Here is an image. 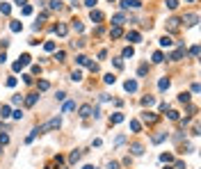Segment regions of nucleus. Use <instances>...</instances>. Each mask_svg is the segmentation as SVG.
Instances as JSON below:
<instances>
[{
	"label": "nucleus",
	"mask_w": 201,
	"mask_h": 169,
	"mask_svg": "<svg viewBox=\"0 0 201 169\" xmlns=\"http://www.w3.org/2000/svg\"><path fill=\"white\" fill-rule=\"evenodd\" d=\"M82 169H96V167H92V165H85V167H82Z\"/></svg>",
	"instance_id": "3c124183"
},
{
	"label": "nucleus",
	"mask_w": 201,
	"mask_h": 169,
	"mask_svg": "<svg viewBox=\"0 0 201 169\" xmlns=\"http://www.w3.org/2000/svg\"><path fill=\"white\" fill-rule=\"evenodd\" d=\"M153 103H156L153 96H144V98H142V105H153Z\"/></svg>",
	"instance_id": "b1692460"
},
{
	"label": "nucleus",
	"mask_w": 201,
	"mask_h": 169,
	"mask_svg": "<svg viewBox=\"0 0 201 169\" xmlns=\"http://www.w3.org/2000/svg\"><path fill=\"white\" fill-rule=\"evenodd\" d=\"M12 103H14V105H18V103H23V96H21V94H16V96L12 98Z\"/></svg>",
	"instance_id": "c9c22d12"
},
{
	"label": "nucleus",
	"mask_w": 201,
	"mask_h": 169,
	"mask_svg": "<svg viewBox=\"0 0 201 169\" xmlns=\"http://www.w3.org/2000/svg\"><path fill=\"white\" fill-rule=\"evenodd\" d=\"M124 87H126V92H137V82H135V80H126Z\"/></svg>",
	"instance_id": "9b49d317"
},
{
	"label": "nucleus",
	"mask_w": 201,
	"mask_h": 169,
	"mask_svg": "<svg viewBox=\"0 0 201 169\" xmlns=\"http://www.w3.org/2000/svg\"><path fill=\"white\" fill-rule=\"evenodd\" d=\"M7 87H16V78H7Z\"/></svg>",
	"instance_id": "37998d69"
},
{
	"label": "nucleus",
	"mask_w": 201,
	"mask_h": 169,
	"mask_svg": "<svg viewBox=\"0 0 201 169\" xmlns=\"http://www.w3.org/2000/svg\"><path fill=\"white\" fill-rule=\"evenodd\" d=\"M55 32L60 34V37H64V34H67L69 30H67V25H62V23H60V25H57V28H55Z\"/></svg>",
	"instance_id": "6ab92c4d"
},
{
	"label": "nucleus",
	"mask_w": 201,
	"mask_h": 169,
	"mask_svg": "<svg viewBox=\"0 0 201 169\" xmlns=\"http://www.w3.org/2000/svg\"><path fill=\"white\" fill-rule=\"evenodd\" d=\"M169 119H171V121H176V119H178V112H174V110H171V112H169Z\"/></svg>",
	"instance_id": "de8ad7c7"
},
{
	"label": "nucleus",
	"mask_w": 201,
	"mask_h": 169,
	"mask_svg": "<svg viewBox=\"0 0 201 169\" xmlns=\"http://www.w3.org/2000/svg\"><path fill=\"white\" fill-rule=\"evenodd\" d=\"M146 71H149V69H146V64H142V67H139V71H137V73H139V75H146Z\"/></svg>",
	"instance_id": "a18cd8bd"
},
{
	"label": "nucleus",
	"mask_w": 201,
	"mask_h": 169,
	"mask_svg": "<svg viewBox=\"0 0 201 169\" xmlns=\"http://www.w3.org/2000/svg\"><path fill=\"white\" fill-rule=\"evenodd\" d=\"M92 112H94V107H92V105H82V107H80V117H82V119L92 117Z\"/></svg>",
	"instance_id": "39448f33"
},
{
	"label": "nucleus",
	"mask_w": 201,
	"mask_h": 169,
	"mask_svg": "<svg viewBox=\"0 0 201 169\" xmlns=\"http://www.w3.org/2000/svg\"><path fill=\"white\" fill-rule=\"evenodd\" d=\"M37 103V94H30L28 98H25V105H34Z\"/></svg>",
	"instance_id": "bb28decb"
},
{
	"label": "nucleus",
	"mask_w": 201,
	"mask_h": 169,
	"mask_svg": "<svg viewBox=\"0 0 201 169\" xmlns=\"http://www.w3.org/2000/svg\"><path fill=\"white\" fill-rule=\"evenodd\" d=\"M110 2H114V0H110Z\"/></svg>",
	"instance_id": "6e6d98bb"
},
{
	"label": "nucleus",
	"mask_w": 201,
	"mask_h": 169,
	"mask_svg": "<svg viewBox=\"0 0 201 169\" xmlns=\"http://www.w3.org/2000/svg\"><path fill=\"white\" fill-rule=\"evenodd\" d=\"M50 9H62V0H50Z\"/></svg>",
	"instance_id": "4be33fe9"
},
{
	"label": "nucleus",
	"mask_w": 201,
	"mask_h": 169,
	"mask_svg": "<svg viewBox=\"0 0 201 169\" xmlns=\"http://www.w3.org/2000/svg\"><path fill=\"white\" fill-rule=\"evenodd\" d=\"M160 46H162V48H169V46H174V41H171V37H167V34H165V37L160 39Z\"/></svg>",
	"instance_id": "9d476101"
},
{
	"label": "nucleus",
	"mask_w": 201,
	"mask_h": 169,
	"mask_svg": "<svg viewBox=\"0 0 201 169\" xmlns=\"http://www.w3.org/2000/svg\"><path fill=\"white\" fill-rule=\"evenodd\" d=\"M126 37H128V41H133V43H135V41H139V39H142V37H139V32H135V30H133V32H128V34H126Z\"/></svg>",
	"instance_id": "2eb2a0df"
},
{
	"label": "nucleus",
	"mask_w": 201,
	"mask_h": 169,
	"mask_svg": "<svg viewBox=\"0 0 201 169\" xmlns=\"http://www.w3.org/2000/svg\"><path fill=\"white\" fill-rule=\"evenodd\" d=\"M43 48L50 53V50H55V43H53V41H46V46H43Z\"/></svg>",
	"instance_id": "4c0bfd02"
},
{
	"label": "nucleus",
	"mask_w": 201,
	"mask_h": 169,
	"mask_svg": "<svg viewBox=\"0 0 201 169\" xmlns=\"http://www.w3.org/2000/svg\"><path fill=\"white\" fill-rule=\"evenodd\" d=\"M0 117H2V119L12 117V112H9V107H7V105H2V107H0Z\"/></svg>",
	"instance_id": "a211bd4d"
},
{
	"label": "nucleus",
	"mask_w": 201,
	"mask_h": 169,
	"mask_svg": "<svg viewBox=\"0 0 201 169\" xmlns=\"http://www.w3.org/2000/svg\"><path fill=\"white\" fill-rule=\"evenodd\" d=\"M80 155H82L80 151H73V153L69 155V162H71V165H73V162H78V160H80Z\"/></svg>",
	"instance_id": "4468645a"
},
{
	"label": "nucleus",
	"mask_w": 201,
	"mask_h": 169,
	"mask_svg": "<svg viewBox=\"0 0 201 169\" xmlns=\"http://www.w3.org/2000/svg\"><path fill=\"white\" fill-rule=\"evenodd\" d=\"M124 21H126V18H124V14H114V16H112V23H114V25H121Z\"/></svg>",
	"instance_id": "ddd939ff"
},
{
	"label": "nucleus",
	"mask_w": 201,
	"mask_h": 169,
	"mask_svg": "<svg viewBox=\"0 0 201 169\" xmlns=\"http://www.w3.org/2000/svg\"><path fill=\"white\" fill-rule=\"evenodd\" d=\"M0 12H2V14H9V12H12V7H9L7 2H2V5H0Z\"/></svg>",
	"instance_id": "cd10ccee"
},
{
	"label": "nucleus",
	"mask_w": 201,
	"mask_h": 169,
	"mask_svg": "<svg viewBox=\"0 0 201 169\" xmlns=\"http://www.w3.org/2000/svg\"><path fill=\"white\" fill-rule=\"evenodd\" d=\"M139 0H121V7L124 9H139Z\"/></svg>",
	"instance_id": "7ed1b4c3"
},
{
	"label": "nucleus",
	"mask_w": 201,
	"mask_h": 169,
	"mask_svg": "<svg viewBox=\"0 0 201 169\" xmlns=\"http://www.w3.org/2000/svg\"><path fill=\"white\" fill-rule=\"evenodd\" d=\"M167 7L169 9H176L178 7V0H167Z\"/></svg>",
	"instance_id": "f704fd0d"
},
{
	"label": "nucleus",
	"mask_w": 201,
	"mask_h": 169,
	"mask_svg": "<svg viewBox=\"0 0 201 169\" xmlns=\"http://www.w3.org/2000/svg\"><path fill=\"white\" fill-rule=\"evenodd\" d=\"M167 25H169V30H176V28H178V18H169Z\"/></svg>",
	"instance_id": "5701e85b"
},
{
	"label": "nucleus",
	"mask_w": 201,
	"mask_h": 169,
	"mask_svg": "<svg viewBox=\"0 0 201 169\" xmlns=\"http://www.w3.org/2000/svg\"><path fill=\"white\" fill-rule=\"evenodd\" d=\"M130 130H133V133H139V121H130Z\"/></svg>",
	"instance_id": "2f4dec72"
},
{
	"label": "nucleus",
	"mask_w": 201,
	"mask_h": 169,
	"mask_svg": "<svg viewBox=\"0 0 201 169\" xmlns=\"http://www.w3.org/2000/svg\"><path fill=\"white\" fill-rule=\"evenodd\" d=\"M165 169H171V167H165Z\"/></svg>",
	"instance_id": "5fc2aeb1"
},
{
	"label": "nucleus",
	"mask_w": 201,
	"mask_h": 169,
	"mask_svg": "<svg viewBox=\"0 0 201 169\" xmlns=\"http://www.w3.org/2000/svg\"><path fill=\"white\" fill-rule=\"evenodd\" d=\"M162 60H165V55H162L160 50H158V53H153V62H156V64H160Z\"/></svg>",
	"instance_id": "412c9836"
},
{
	"label": "nucleus",
	"mask_w": 201,
	"mask_h": 169,
	"mask_svg": "<svg viewBox=\"0 0 201 169\" xmlns=\"http://www.w3.org/2000/svg\"><path fill=\"white\" fill-rule=\"evenodd\" d=\"M23 82H25V85H32V75L25 73V75H23Z\"/></svg>",
	"instance_id": "79ce46f5"
},
{
	"label": "nucleus",
	"mask_w": 201,
	"mask_h": 169,
	"mask_svg": "<svg viewBox=\"0 0 201 169\" xmlns=\"http://www.w3.org/2000/svg\"><path fill=\"white\" fill-rule=\"evenodd\" d=\"M183 55H185V46L181 43V46H178V48H176V50H174V53L169 55V60H174V62H178V60H183Z\"/></svg>",
	"instance_id": "f03ea898"
},
{
	"label": "nucleus",
	"mask_w": 201,
	"mask_h": 169,
	"mask_svg": "<svg viewBox=\"0 0 201 169\" xmlns=\"http://www.w3.org/2000/svg\"><path fill=\"white\" fill-rule=\"evenodd\" d=\"M23 30V23H18V21H12V32H21Z\"/></svg>",
	"instance_id": "dca6fc26"
},
{
	"label": "nucleus",
	"mask_w": 201,
	"mask_h": 169,
	"mask_svg": "<svg viewBox=\"0 0 201 169\" xmlns=\"http://www.w3.org/2000/svg\"><path fill=\"white\" fill-rule=\"evenodd\" d=\"M112 37H121V28H119V25H114V28H112Z\"/></svg>",
	"instance_id": "7c9ffc66"
},
{
	"label": "nucleus",
	"mask_w": 201,
	"mask_h": 169,
	"mask_svg": "<svg viewBox=\"0 0 201 169\" xmlns=\"http://www.w3.org/2000/svg\"><path fill=\"white\" fill-rule=\"evenodd\" d=\"M178 101H181V103H187V101H190V96H187V94H181V96H178Z\"/></svg>",
	"instance_id": "49530a36"
},
{
	"label": "nucleus",
	"mask_w": 201,
	"mask_h": 169,
	"mask_svg": "<svg viewBox=\"0 0 201 169\" xmlns=\"http://www.w3.org/2000/svg\"><path fill=\"white\" fill-rule=\"evenodd\" d=\"M48 89V80H39V92H46Z\"/></svg>",
	"instance_id": "c85d7f7f"
},
{
	"label": "nucleus",
	"mask_w": 201,
	"mask_h": 169,
	"mask_svg": "<svg viewBox=\"0 0 201 169\" xmlns=\"http://www.w3.org/2000/svg\"><path fill=\"white\" fill-rule=\"evenodd\" d=\"M16 2H18V5H25V0H16Z\"/></svg>",
	"instance_id": "603ef678"
},
{
	"label": "nucleus",
	"mask_w": 201,
	"mask_h": 169,
	"mask_svg": "<svg viewBox=\"0 0 201 169\" xmlns=\"http://www.w3.org/2000/svg\"><path fill=\"white\" fill-rule=\"evenodd\" d=\"M169 87H171V80H169V78H160L158 89H160V92H165V89H169Z\"/></svg>",
	"instance_id": "423d86ee"
},
{
	"label": "nucleus",
	"mask_w": 201,
	"mask_h": 169,
	"mask_svg": "<svg viewBox=\"0 0 201 169\" xmlns=\"http://www.w3.org/2000/svg\"><path fill=\"white\" fill-rule=\"evenodd\" d=\"M133 46H128V48H124V57H133Z\"/></svg>",
	"instance_id": "c756f323"
},
{
	"label": "nucleus",
	"mask_w": 201,
	"mask_h": 169,
	"mask_svg": "<svg viewBox=\"0 0 201 169\" xmlns=\"http://www.w3.org/2000/svg\"><path fill=\"white\" fill-rule=\"evenodd\" d=\"M130 151H133V155H142V153H144L142 144H133V146H130Z\"/></svg>",
	"instance_id": "f8f14e48"
},
{
	"label": "nucleus",
	"mask_w": 201,
	"mask_h": 169,
	"mask_svg": "<svg viewBox=\"0 0 201 169\" xmlns=\"http://www.w3.org/2000/svg\"><path fill=\"white\" fill-rule=\"evenodd\" d=\"M121 121H124V114H121V112H114V114L110 117V124H121Z\"/></svg>",
	"instance_id": "1a4fd4ad"
},
{
	"label": "nucleus",
	"mask_w": 201,
	"mask_h": 169,
	"mask_svg": "<svg viewBox=\"0 0 201 169\" xmlns=\"http://www.w3.org/2000/svg\"><path fill=\"white\" fill-rule=\"evenodd\" d=\"M5 62H7V55H5V53H0V64H5Z\"/></svg>",
	"instance_id": "8fccbe9b"
},
{
	"label": "nucleus",
	"mask_w": 201,
	"mask_h": 169,
	"mask_svg": "<svg viewBox=\"0 0 201 169\" xmlns=\"http://www.w3.org/2000/svg\"><path fill=\"white\" fill-rule=\"evenodd\" d=\"M187 2H194V0H187Z\"/></svg>",
	"instance_id": "864d4df0"
},
{
	"label": "nucleus",
	"mask_w": 201,
	"mask_h": 169,
	"mask_svg": "<svg viewBox=\"0 0 201 169\" xmlns=\"http://www.w3.org/2000/svg\"><path fill=\"white\" fill-rule=\"evenodd\" d=\"M165 137H167V133H158V135H153V144H160Z\"/></svg>",
	"instance_id": "aec40b11"
},
{
	"label": "nucleus",
	"mask_w": 201,
	"mask_h": 169,
	"mask_svg": "<svg viewBox=\"0 0 201 169\" xmlns=\"http://www.w3.org/2000/svg\"><path fill=\"white\" fill-rule=\"evenodd\" d=\"M103 80H105V85H114V80H117V78H114L112 73H107V75H105Z\"/></svg>",
	"instance_id": "a878e982"
},
{
	"label": "nucleus",
	"mask_w": 201,
	"mask_h": 169,
	"mask_svg": "<svg viewBox=\"0 0 201 169\" xmlns=\"http://www.w3.org/2000/svg\"><path fill=\"white\" fill-rule=\"evenodd\" d=\"M85 5H87V7H92V9H94V5H96V0H85Z\"/></svg>",
	"instance_id": "09e8293b"
},
{
	"label": "nucleus",
	"mask_w": 201,
	"mask_h": 169,
	"mask_svg": "<svg viewBox=\"0 0 201 169\" xmlns=\"http://www.w3.org/2000/svg\"><path fill=\"white\" fill-rule=\"evenodd\" d=\"M190 55H192V57H199V46H192V48H190Z\"/></svg>",
	"instance_id": "72a5a7b5"
},
{
	"label": "nucleus",
	"mask_w": 201,
	"mask_h": 169,
	"mask_svg": "<svg viewBox=\"0 0 201 169\" xmlns=\"http://www.w3.org/2000/svg\"><path fill=\"white\" fill-rule=\"evenodd\" d=\"M183 21H185L190 28H194V25L199 23V16H197V14H185V18H183Z\"/></svg>",
	"instance_id": "20e7f679"
},
{
	"label": "nucleus",
	"mask_w": 201,
	"mask_h": 169,
	"mask_svg": "<svg viewBox=\"0 0 201 169\" xmlns=\"http://www.w3.org/2000/svg\"><path fill=\"white\" fill-rule=\"evenodd\" d=\"M73 107H75V103H71V101H69V103H64V112H69V110H73Z\"/></svg>",
	"instance_id": "a19ab883"
},
{
	"label": "nucleus",
	"mask_w": 201,
	"mask_h": 169,
	"mask_svg": "<svg viewBox=\"0 0 201 169\" xmlns=\"http://www.w3.org/2000/svg\"><path fill=\"white\" fill-rule=\"evenodd\" d=\"M28 64H30V55H28V53H23V55L18 57V62L14 64V71H21V69L28 67Z\"/></svg>",
	"instance_id": "f257e3e1"
},
{
	"label": "nucleus",
	"mask_w": 201,
	"mask_h": 169,
	"mask_svg": "<svg viewBox=\"0 0 201 169\" xmlns=\"http://www.w3.org/2000/svg\"><path fill=\"white\" fill-rule=\"evenodd\" d=\"M73 30H75V32H82V30H85V25H82V23H78V21H75V23H73Z\"/></svg>",
	"instance_id": "473e14b6"
},
{
	"label": "nucleus",
	"mask_w": 201,
	"mask_h": 169,
	"mask_svg": "<svg viewBox=\"0 0 201 169\" xmlns=\"http://www.w3.org/2000/svg\"><path fill=\"white\" fill-rule=\"evenodd\" d=\"M142 119H144V121H149V124H153V121H158V117H156L153 112H144V114H142Z\"/></svg>",
	"instance_id": "6e6552de"
},
{
	"label": "nucleus",
	"mask_w": 201,
	"mask_h": 169,
	"mask_svg": "<svg viewBox=\"0 0 201 169\" xmlns=\"http://www.w3.org/2000/svg\"><path fill=\"white\" fill-rule=\"evenodd\" d=\"M30 14H32V7L25 5V7H23V16H30Z\"/></svg>",
	"instance_id": "e433bc0d"
},
{
	"label": "nucleus",
	"mask_w": 201,
	"mask_h": 169,
	"mask_svg": "<svg viewBox=\"0 0 201 169\" xmlns=\"http://www.w3.org/2000/svg\"><path fill=\"white\" fill-rule=\"evenodd\" d=\"M71 80H73V82H80V80H82V71H73V73H71Z\"/></svg>",
	"instance_id": "f3484780"
},
{
	"label": "nucleus",
	"mask_w": 201,
	"mask_h": 169,
	"mask_svg": "<svg viewBox=\"0 0 201 169\" xmlns=\"http://www.w3.org/2000/svg\"><path fill=\"white\" fill-rule=\"evenodd\" d=\"M160 160H162V162H171V155H169V153H162Z\"/></svg>",
	"instance_id": "58836bf2"
},
{
	"label": "nucleus",
	"mask_w": 201,
	"mask_h": 169,
	"mask_svg": "<svg viewBox=\"0 0 201 169\" xmlns=\"http://www.w3.org/2000/svg\"><path fill=\"white\" fill-rule=\"evenodd\" d=\"M75 62H78V64H82V67H87V64H89V60H87L85 55H78V60H75Z\"/></svg>",
	"instance_id": "393cba45"
},
{
	"label": "nucleus",
	"mask_w": 201,
	"mask_h": 169,
	"mask_svg": "<svg viewBox=\"0 0 201 169\" xmlns=\"http://www.w3.org/2000/svg\"><path fill=\"white\" fill-rule=\"evenodd\" d=\"M9 142V135H5V133H0V144H7Z\"/></svg>",
	"instance_id": "ea45409f"
},
{
	"label": "nucleus",
	"mask_w": 201,
	"mask_h": 169,
	"mask_svg": "<svg viewBox=\"0 0 201 169\" xmlns=\"http://www.w3.org/2000/svg\"><path fill=\"white\" fill-rule=\"evenodd\" d=\"M89 18H92V21H94V23H100V21H103V18H105V16H103V14H100V12H96V9H92V14H89Z\"/></svg>",
	"instance_id": "0eeeda50"
},
{
	"label": "nucleus",
	"mask_w": 201,
	"mask_h": 169,
	"mask_svg": "<svg viewBox=\"0 0 201 169\" xmlns=\"http://www.w3.org/2000/svg\"><path fill=\"white\" fill-rule=\"evenodd\" d=\"M12 117H14V119H21V117H23V112H21V110H14V112H12Z\"/></svg>",
	"instance_id": "c03bdc74"
}]
</instances>
